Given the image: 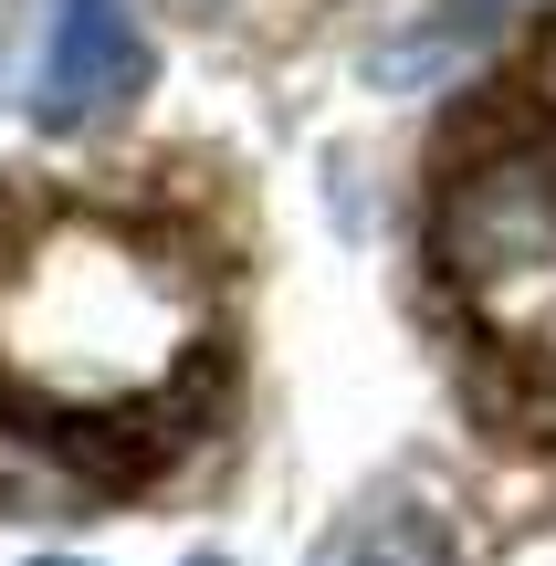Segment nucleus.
Returning a JSON list of instances; mask_svg holds the SVG:
<instances>
[{
	"label": "nucleus",
	"mask_w": 556,
	"mask_h": 566,
	"mask_svg": "<svg viewBox=\"0 0 556 566\" xmlns=\"http://www.w3.org/2000/svg\"><path fill=\"white\" fill-rule=\"evenodd\" d=\"M200 273L116 210H42L0 242V378L53 420H116L189 378Z\"/></svg>",
	"instance_id": "1"
},
{
	"label": "nucleus",
	"mask_w": 556,
	"mask_h": 566,
	"mask_svg": "<svg viewBox=\"0 0 556 566\" xmlns=\"http://www.w3.org/2000/svg\"><path fill=\"white\" fill-rule=\"evenodd\" d=\"M431 252L473 346L556 399V137H494L462 158L431 210Z\"/></svg>",
	"instance_id": "2"
},
{
	"label": "nucleus",
	"mask_w": 556,
	"mask_h": 566,
	"mask_svg": "<svg viewBox=\"0 0 556 566\" xmlns=\"http://www.w3.org/2000/svg\"><path fill=\"white\" fill-rule=\"evenodd\" d=\"M147 95V32L126 0H53V42L32 63V116L42 126H84L105 105Z\"/></svg>",
	"instance_id": "3"
},
{
	"label": "nucleus",
	"mask_w": 556,
	"mask_h": 566,
	"mask_svg": "<svg viewBox=\"0 0 556 566\" xmlns=\"http://www.w3.org/2000/svg\"><path fill=\"white\" fill-rule=\"evenodd\" d=\"M315 566H462V556H452V535H441V514L368 504V514H347V525L315 546Z\"/></svg>",
	"instance_id": "4"
},
{
	"label": "nucleus",
	"mask_w": 556,
	"mask_h": 566,
	"mask_svg": "<svg viewBox=\"0 0 556 566\" xmlns=\"http://www.w3.org/2000/svg\"><path fill=\"white\" fill-rule=\"evenodd\" d=\"M504 11H515V0H452V11H431V32H420V42H389V53H378V74H389V84L452 74V63H473L483 42L504 32Z\"/></svg>",
	"instance_id": "5"
},
{
	"label": "nucleus",
	"mask_w": 556,
	"mask_h": 566,
	"mask_svg": "<svg viewBox=\"0 0 556 566\" xmlns=\"http://www.w3.org/2000/svg\"><path fill=\"white\" fill-rule=\"evenodd\" d=\"M189 566H231V556H189Z\"/></svg>",
	"instance_id": "6"
},
{
	"label": "nucleus",
	"mask_w": 556,
	"mask_h": 566,
	"mask_svg": "<svg viewBox=\"0 0 556 566\" xmlns=\"http://www.w3.org/2000/svg\"><path fill=\"white\" fill-rule=\"evenodd\" d=\"M53 566H63V556H53Z\"/></svg>",
	"instance_id": "7"
}]
</instances>
